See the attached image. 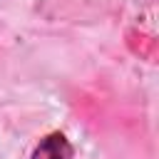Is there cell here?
I'll list each match as a JSON object with an SVG mask.
<instances>
[{
	"instance_id": "cell-1",
	"label": "cell",
	"mask_w": 159,
	"mask_h": 159,
	"mask_svg": "<svg viewBox=\"0 0 159 159\" xmlns=\"http://www.w3.org/2000/svg\"><path fill=\"white\" fill-rule=\"evenodd\" d=\"M72 157H75V149L67 142V137L60 132H52L45 139H40V144L32 152V159H72Z\"/></svg>"
}]
</instances>
